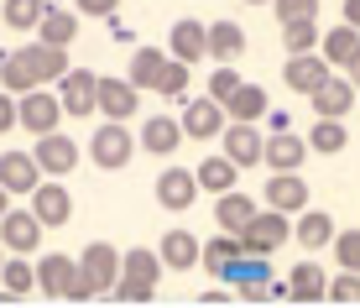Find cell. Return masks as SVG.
<instances>
[{
    "instance_id": "6da1fadb",
    "label": "cell",
    "mask_w": 360,
    "mask_h": 308,
    "mask_svg": "<svg viewBox=\"0 0 360 308\" xmlns=\"http://www.w3.org/2000/svg\"><path fill=\"white\" fill-rule=\"evenodd\" d=\"M288 236H292V225H288V214L282 209H256L251 219L240 225V251H251V256H271L277 245H288Z\"/></svg>"
},
{
    "instance_id": "7a4b0ae2",
    "label": "cell",
    "mask_w": 360,
    "mask_h": 308,
    "mask_svg": "<svg viewBox=\"0 0 360 308\" xmlns=\"http://www.w3.org/2000/svg\"><path fill=\"white\" fill-rule=\"evenodd\" d=\"M131 157H136V141H131L126 120H105V126L89 136V162H94V167L115 172V167H126Z\"/></svg>"
},
{
    "instance_id": "3957f363",
    "label": "cell",
    "mask_w": 360,
    "mask_h": 308,
    "mask_svg": "<svg viewBox=\"0 0 360 308\" xmlns=\"http://www.w3.org/2000/svg\"><path fill=\"white\" fill-rule=\"evenodd\" d=\"M79 277L94 288V298H105V293L115 288V277H120V251L110 240H89L84 256H79Z\"/></svg>"
},
{
    "instance_id": "277c9868",
    "label": "cell",
    "mask_w": 360,
    "mask_h": 308,
    "mask_svg": "<svg viewBox=\"0 0 360 308\" xmlns=\"http://www.w3.org/2000/svg\"><path fill=\"white\" fill-rule=\"evenodd\" d=\"M32 162L42 167L47 178H63V172L79 167V141L63 136V131H42V136H37V146H32Z\"/></svg>"
},
{
    "instance_id": "5b68a950",
    "label": "cell",
    "mask_w": 360,
    "mask_h": 308,
    "mask_svg": "<svg viewBox=\"0 0 360 308\" xmlns=\"http://www.w3.org/2000/svg\"><path fill=\"white\" fill-rule=\"evenodd\" d=\"M214 141H219V152H225L235 167L262 162V131H256V120H225V131H219Z\"/></svg>"
},
{
    "instance_id": "8992f818",
    "label": "cell",
    "mask_w": 360,
    "mask_h": 308,
    "mask_svg": "<svg viewBox=\"0 0 360 308\" xmlns=\"http://www.w3.org/2000/svg\"><path fill=\"white\" fill-rule=\"evenodd\" d=\"M16 120L32 131V136H42V131H58V120H63V105H58V94H47L42 84L27 89L16 100Z\"/></svg>"
},
{
    "instance_id": "52a82bcc",
    "label": "cell",
    "mask_w": 360,
    "mask_h": 308,
    "mask_svg": "<svg viewBox=\"0 0 360 308\" xmlns=\"http://www.w3.org/2000/svg\"><path fill=\"white\" fill-rule=\"evenodd\" d=\"M0 245H6V251H21V256H32L37 245H42V225H37L32 209H6V214H0Z\"/></svg>"
},
{
    "instance_id": "ba28073f",
    "label": "cell",
    "mask_w": 360,
    "mask_h": 308,
    "mask_svg": "<svg viewBox=\"0 0 360 308\" xmlns=\"http://www.w3.org/2000/svg\"><path fill=\"white\" fill-rule=\"evenodd\" d=\"M32 214H37V225H47V230L68 225V214H73L68 188H63V183H42V178H37V188H32Z\"/></svg>"
},
{
    "instance_id": "9c48e42d",
    "label": "cell",
    "mask_w": 360,
    "mask_h": 308,
    "mask_svg": "<svg viewBox=\"0 0 360 308\" xmlns=\"http://www.w3.org/2000/svg\"><path fill=\"white\" fill-rule=\"evenodd\" d=\"M183 136L193 141H214L219 131H225V110H219V100H183Z\"/></svg>"
},
{
    "instance_id": "30bf717a",
    "label": "cell",
    "mask_w": 360,
    "mask_h": 308,
    "mask_svg": "<svg viewBox=\"0 0 360 308\" xmlns=\"http://www.w3.org/2000/svg\"><path fill=\"white\" fill-rule=\"evenodd\" d=\"M329 73H334V68H329L319 53H288V63H282V79H288L292 94H314Z\"/></svg>"
},
{
    "instance_id": "8fae6325",
    "label": "cell",
    "mask_w": 360,
    "mask_h": 308,
    "mask_svg": "<svg viewBox=\"0 0 360 308\" xmlns=\"http://www.w3.org/2000/svg\"><path fill=\"white\" fill-rule=\"evenodd\" d=\"M94 79L99 73H89V68H68L63 79H58V105H63V115H89L94 110Z\"/></svg>"
},
{
    "instance_id": "7c38bea8",
    "label": "cell",
    "mask_w": 360,
    "mask_h": 308,
    "mask_svg": "<svg viewBox=\"0 0 360 308\" xmlns=\"http://www.w3.org/2000/svg\"><path fill=\"white\" fill-rule=\"evenodd\" d=\"M198 199V183H193V172L188 167H167L162 178H157V204L172 209V214H188Z\"/></svg>"
},
{
    "instance_id": "4fadbf2b",
    "label": "cell",
    "mask_w": 360,
    "mask_h": 308,
    "mask_svg": "<svg viewBox=\"0 0 360 308\" xmlns=\"http://www.w3.org/2000/svg\"><path fill=\"white\" fill-rule=\"evenodd\" d=\"M262 162L271 172H303L308 162V141L288 136V131H277V136H262Z\"/></svg>"
},
{
    "instance_id": "5bb4252c",
    "label": "cell",
    "mask_w": 360,
    "mask_h": 308,
    "mask_svg": "<svg viewBox=\"0 0 360 308\" xmlns=\"http://www.w3.org/2000/svg\"><path fill=\"white\" fill-rule=\"evenodd\" d=\"M136 105L141 100L126 79H94V110H105V120H131Z\"/></svg>"
},
{
    "instance_id": "9a60e30c",
    "label": "cell",
    "mask_w": 360,
    "mask_h": 308,
    "mask_svg": "<svg viewBox=\"0 0 360 308\" xmlns=\"http://www.w3.org/2000/svg\"><path fill=\"white\" fill-rule=\"evenodd\" d=\"M308 100H314V110H319L324 120H345V115H350V105H355V84H350V79H334V73H329V79L308 94Z\"/></svg>"
},
{
    "instance_id": "2e32d148",
    "label": "cell",
    "mask_w": 360,
    "mask_h": 308,
    "mask_svg": "<svg viewBox=\"0 0 360 308\" xmlns=\"http://www.w3.org/2000/svg\"><path fill=\"white\" fill-rule=\"evenodd\" d=\"M42 167L32 162V152H0V188L6 193H32Z\"/></svg>"
},
{
    "instance_id": "e0dca14e",
    "label": "cell",
    "mask_w": 360,
    "mask_h": 308,
    "mask_svg": "<svg viewBox=\"0 0 360 308\" xmlns=\"http://www.w3.org/2000/svg\"><path fill=\"white\" fill-rule=\"evenodd\" d=\"M266 209H282V214L308 209V183L297 178V172H271V183H266Z\"/></svg>"
},
{
    "instance_id": "ac0fdd59",
    "label": "cell",
    "mask_w": 360,
    "mask_h": 308,
    "mask_svg": "<svg viewBox=\"0 0 360 308\" xmlns=\"http://www.w3.org/2000/svg\"><path fill=\"white\" fill-rule=\"evenodd\" d=\"M219 110H225V120H262V115H266V89L240 79L225 100H219Z\"/></svg>"
},
{
    "instance_id": "d6986e66",
    "label": "cell",
    "mask_w": 360,
    "mask_h": 308,
    "mask_svg": "<svg viewBox=\"0 0 360 308\" xmlns=\"http://www.w3.org/2000/svg\"><path fill=\"white\" fill-rule=\"evenodd\" d=\"M32 272H37V288H42L47 298H63L68 282H73V272H79V262L63 256V251H53L47 262H32Z\"/></svg>"
},
{
    "instance_id": "ffe728a7",
    "label": "cell",
    "mask_w": 360,
    "mask_h": 308,
    "mask_svg": "<svg viewBox=\"0 0 360 308\" xmlns=\"http://www.w3.org/2000/svg\"><path fill=\"white\" fill-rule=\"evenodd\" d=\"M240 53H245V32L235 27V21H214V27H204V58L235 63Z\"/></svg>"
},
{
    "instance_id": "44dd1931",
    "label": "cell",
    "mask_w": 360,
    "mask_h": 308,
    "mask_svg": "<svg viewBox=\"0 0 360 308\" xmlns=\"http://www.w3.org/2000/svg\"><path fill=\"white\" fill-rule=\"evenodd\" d=\"M27 293H37V272H32V262L21 251H11L6 262H0V303L6 298H27Z\"/></svg>"
},
{
    "instance_id": "7402d4cb",
    "label": "cell",
    "mask_w": 360,
    "mask_h": 308,
    "mask_svg": "<svg viewBox=\"0 0 360 308\" xmlns=\"http://www.w3.org/2000/svg\"><path fill=\"white\" fill-rule=\"evenodd\" d=\"M73 37H79V16H73V11H58V6H42V16H37V42L68 47Z\"/></svg>"
},
{
    "instance_id": "603a6c76",
    "label": "cell",
    "mask_w": 360,
    "mask_h": 308,
    "mask_svg": "<svg viewBox=\"0 0 360 308\" xmlns=\"http://www.w3.org/2000/svg\"><path fill=\"white\" fill-rule=\"evenodd\" d=\"M27 53V63H32V73H37V84H58L63 73L73 68L68 63V47H47V42H32V47H21Z\"/></svg>"
},
{
    "instance_id": "cb8c5ba5",
    "label": "cell",
    "mask_w": 360,
    "mask_h": 308,
    "mask_svg": "<svg viewBox=\"0 0 360 308\" xmlns=\"http://www.w3.org/2000/svg\"><path fill=\"white\" fill-rule=\"evenodd\" d=\"M355 47H360V32H355V27H345V21H340V27L319 32V47H314V53L324 58L329 68H345V63H350V53H355Z\"/></svg>"
},
{
    "instance_id": "d4e9b609",
    "label": "cell",
    "mask_w": 360,
    "mask_h": 308,
    "mask_svg": "<svg viewBox=\"0 0 360 308\" xmlns=\"http://www.w3.org/2000/svg\"><path fill=\"white\" fill-rule=\"evenodd\" d=\"M136 141H141L146 152H157V157H172V152L183 146V126H178L172 115H152V120L141 126V136H136Z\"/></svg>"
},
{
    "instance_id": "484cf974",
    "label": "cell",
    "mask_w": 360,
    "mask_h": 308,
    "mask_svg": "<svg viewBox=\"0 0 360 308\" xmlns=\"http://www.w3.org/2000/svg\"><path fill=\"white\" fill-rule=\"evenodd\" d=\"M235 172L240 167L219 152V157H204V162L193 167V183H198V193H225V188H235Z\"/></svg>"
},
{
    "instance_id": "4316f807",
    "label": "cell",
    "mask_w": 360,
    "mask_h": 308,
    "mask_svg": "<svg viewBox=\"0 0 360 308\" xmlns=\"http://www.w3.org/2000/svg\"><path fill=\"white\" fill-rule=\"evenodd\" d=\"M157 256H162V267H172V272H188V267H198V240L188 230H167Z\"/></svg>"
},
{
    "instance_id": "83f0119b",
    "label": "cell",
    "mask_w": 360,
    "mask_h": 308,
    "mask_svg": "<svg viewBox=\"0 0 360 308\" xmlns=\"http://www.w3.org/2000/svg\"><path fill=\"white\" fill-rule=\"evenodd\" d=\"M162 256L157 251H146V245H136V251H126L120 256V277H131V282H146V288H157L162 282Z\"/></svg>"
},
{
    "instance_id": "f1b7e54d",
    "label": "cell",
    "mask_w": 360,
    "mask_h": 308,
    "mask_svg": "<svg viewBox=\"0 0 360 308\" xmlns=\"http://www.w3.org/2000/svg\"><path fill=\"white\" fill-rule=\"evenodd\" d=\"M251 214H256V199H245V193H235V188H225V193H219V204H214V225L230 230V236H240V225Z\"/></svg>"
},
{
    "instance_id": "f546056e",
    "label": "cell",
    "mask_w": 360,
    "mask_h": 308,
    "mask_svg": "<svg viewBox=\"0 0 360 308\" xmlns=\"http://www.w3.org/2000/svg\"><path fill=\"white\" fill-rule=\"evenodd\" d=\"M329 236H334V219L324 209H297V245L303 251H324Z\"/></svg>"
},
{
    "instance_id": "4dcf8cb0",
    "label": "cell",
    "mask_w": 360,
    "mask_h": 308,
    "mask_svg": "<svg viewBox=\"0 0 360 308\" xmlns=\"http://www.w3.org/2000/svg\"><path fill=\"white\" fill-rule=\"evenodd\" d=\"M167 58H178V63H193V58H204V21L183 16L178 27H172V47Z\"/></svg>"
},
{
    "instance_id": "1f68e13d",
    "label": "cell",
    "mask_w": 360,
    "mask_h": 308,
    "mask_svg": "<svg viewBox=\"0 0 360 308\" xmlns=\"http://www.w3.org/2000/svg\"><path fill=\"white\" fill-rule=\"evenodd\" d=\"M0 89L6 94H27V89H37V73H32V63H27V53H0Z\"/></svg>"
},
{
    "instance_id": "d6a6232c",
    "label": "cell",
    "mask_w": 360,
    "mask_h": 308,
    "mask_svg": "<svg viewBox=\"0 0 360 308\" xmlns=\"http://www.w3.org/2000/svg\"><path fill=\"white\" fill-rule=\"evenodd\" d=\"M162 63H167V53H162V47H136V53H131V89L136 94H141V89H152V84H157V73H162Z\"/></svg>"
},
{
    "instance_id": "836d02e7",
    "label": "cell",
    "mask_w": 360,
    "mask_h": 308,
    "mask_svg": "<svg viewBox=\"0 0 360 308\" xmlns=\"http://www.w3.org/2000/svg\"><path fill=\"white\" fill-rule=\"evenodd\" d=\"M324 267H314V262H303V267H292V277H288V298L297 303H319L324 298Z\"/></svg>"
},
{
    "instance_id": "e575fe53",
    "label": "cell",
    "mask_w": 360,
    "mask_h": 308,
    "mask_svg": "<svg viewBox=\"0 0 360 308\" xmlns=\"http://www.w3.org/2000/svg\"><path fill=\"white\" fill-rule=\"evenodd\" d=\"M345 146H350V131H345V120H324V115H319V126L308 131V152L334 157V152H345Z\"/></svg>"
},
{
    "instance_id": "d590c367",
    "label": "cell",
    "mask_w": 360,
    "mask_h": 308,
    "mask_svg": "<svg viewBox=\"0 0 360 308\" xmlns=\"http://www.w3.org/2000/svg\"><path fill=\"white\" fill-rule=\"evenodd\" d=\"M188 68H193V63H178V58H167V63H162V73H157V84H152V89L162 94V100H183V94H188V79H193Z\"/></svg>"
},
{
    "instance_id": "8d00e7d4",
    "label": "cell",
    "mask_w": 360,
    "mask_h": 308,
    "mask_svg": "<svg viewBox=\"0 0 360 308\" xmlns=\"http://www.w3.org/2000/svg\"><path fill=\"white\" fill-rule=\"evenodd\" d=\"M235 251H240V240H235L230 230H214V236H209L204 245H198V262H204L209 272H214V267H225V262H230Z\"/></svg>"
},
{
    "instance_id": "74e56055",
    "label": "cell",
    "mask_w": 360,
    "mask_h": 308,
    "mask_svg": "<svg viewBox=\"0 0 360 308\" xmlns=\"http://www.w3.org/2000/svg\"><path fill=\"white\" fill-rule=\"evenodd\" d=\"M282 47H288V53H314L319 47V21H282Z\"/></svg>"
},
{
    "instance_id": "f35d334b",
    "label": "cell",
    "mask_w": 360,
    "mask_h": 308,
    "mask_svg": "<svg viewBox=\"0 0 360 308\" xmlns=\"http://www.w3.org/2000/svg\"><path fill=\"white\" fill-rule=\"evenodd\" d=\"M42 6H47V0H6V11H0V16H6V27L32 32V27H37V16H42Z\"/></svg>"
},
{
    "instance_id": "ab89813d",
    "label": "cell",
    "mask_w": 360,
    "mask_h": 308,
    "mask_svg": "<svg viewBox=\"0 0 360 308\" xmlns=\"http://www.w3.org/2000/svg\"><path fill=\"white\" fill-rule=\"evenodd\" d=\"M324 298H334V303H360V272L340 267V277L324 282Z\"/></svg>"
},
{
    "instance_id": "60d3db41",
    "label": "cell",
    "mask_w": 360,
    "mask_h": 308,
    "mask_svg": "<svg viewBox=\"0 0 360 308\" xmlns=\"http://www.w3.org/2000/svg\"><path fill=\"white\" fill-rule=\"evenodd\" d=\"M277 11V21H314L319 16V0H266Z\"/></svg>"
},
{
    "instance_id": "b9f144b4",
    "label": "cell",
    "mask_w": 360,
    "mask_h": 308,
    "mask_svg": "<svg viewBox=\"0 0 360 308\" xmlns=\"http://www.w3.org/2000/svg\"><path fill=\"white\" fill-rule=\"evenodd\" d=\"M329 245L340 251V267L360 272V230H340V236H329Z\"/></svg>"
},
{
    "instance_id": "7bdbcfd3",
    "label": "cell",
    "mask_w": 360,
    "mask_h": 308,
    "mask_svg": "<svg viewBox=\"0 0 360 308\" xmlns=\"http://www.w3.org/2000/svg\"><path fill=\"white\" fill-rule=\"evenodd\" d=\"M105 298H120V303H152L157 288H146V282H131V277H115V288H110Z\"/></svg>"
},
{
    "instance_id": "ee69618b",
    "label": "cell",
    "mask_w": 360,
    "mask_h": 308,
    "mask_svg": "<svg viewBox=\"0 0 360 308\" xmlns=\"http://www.w3.org/2000/svg\"><path fill=\"white\" fill-rule=\"evenodd\" d=\"M240 84V73H235V63H219L214 73H209V100H225V94Z\"/></svg>"
},
{
    "instance_id": "f6af8a7d",
    "label": "cell",
    "mask_w": 360,
    "mask_h": 308,
    "mask_svg": "<svg viewBox=\"0 0 360 308\" xmlns=\"http://www.w3.org/2000/svg\"><path fill=\"white\" fill-rule=\"evenodd\" d=\"M73 6H79L84 16H115V6H120V0H73Z\"/></svg>"
},
{
    "instance_id": "bcb514c9",
    "label": "cell",
    "mask_w": 360,
    "mask_h": 308,
    "mask_svg": "<svg viewBox=\"0 0 360 308\" xmlns=\"http://www.w3.org/2000/svg\"><path fill=\"white\" fill-rule=\"evenodd\" d=\"M16 126V100H6V89H0V136Z\"/></svg>"
},
{
    "instance_id": "7dc6e473",
    "label": "cell",
    "mask_w": 360,
    "mask_h": 308,
    "mask_svg": "<svg viewBox=\"0 0 360 308\" xmlns=\"http://www.w3.org/2000/svg\"><path fill=\"white\" fill-rule=\"evenodd\" d=\"M340 16H345V27H355V32H360V0H345Z\"/></svg>"
},
{
    "instance_id": "c3c4849f",
    "label": "cell",
    "mask_w": 360,
    "mask_h": 308,
    "mask_svg": "<svg viewBox=\"0 0 360 308\" xmlns=\"http://www.w3.org/2000/svg\"><path fill=\"white\" fill-rule=\"evenodd\" d=\"M345 68H350V84H360V47L350 53V63H345Z\"/></svg>"
},
{
    "instance_id": "681fc988",
    "label": "cell",
    "mask_w": 360,
    "mask_h": 308,
    "mask_svg": "<svg viewBox=\"0 0 360 308\" xmlns=\"http://www.w3.org/2000/svg\"><path fill=\"white\" fill-rule=\"evenodd\" d=\"M6 199H11V193H6V188H0V214H6V209H11V204H6Z\"/></svg>"
},
{
    "instance_id": "f907efd6",
    "label": "cell",
    "mask_w": 360,
    "mask_h": 308,
    "mask_svg": "<svg viewBox=\"0 0 360 308\" xmlns=\"http://www.w3.org/2000/svg\"><path fill=\"white\" fill-rule=\"evenodd\" d=\"M245 6H266V0H245Z\"/></svg>"
},
{
    "instance_id": "816d5d0a",
    "label": "cell",
    "mask_w": 360,
    "mask_h": 308,
    "mask_svg": "<svg viewBox=\"0 0 360 308\" xmlns=\"http://www.w3.org/2000/svg\"><path fill=\"white\" fill-rule=\"evenodd\" d=\"M0 262H6V245H0Z\"/></svg>"
}]
</instances>
